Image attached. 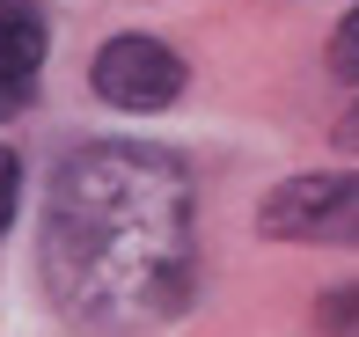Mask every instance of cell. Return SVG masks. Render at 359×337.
I'll list each match as a JSON object with an SVG mask.
<instances>
[{"label": "cell", "instance_id": "cell-1", "mask_svg": "<svg viewBox=\"0 0 359 337\" xmlns=\"http://www.w3.org/2000/svg\"><path fill=\"white\" fill-rule=\"evenodd\" d=\"M37 271L67 323L147 330L198 294V198L169 147L88 139L59 154L37 220Z\"/></svg>", "mask_w": 359, "mask_h": 337}, {"label": "cell", "instance_id": "cell-2", "mask_svg": "<svg viewBox=\"0 0 359 337\" xmlns=\"http://www.w3.org/2000/svg\"><path fill=\"white\" fill-rule=\"evenodd\" d=\"M88 81H95V95H103L110 110L154 118V110H169L176 95H184V59L161 37H147V29H125V37H110L103 52H95Z\"/></svg>", "mask_w": 359, "mask_h": 337}, {"label": "cell", "instance_id": "cell-3", "mask_svg": "<svg viewBox=\"0 0 359 337\" xmlns=\"http://www.w3.org/2000/svg\"><path fill=\"white\" fill-rule=\"evenodd\" d=\"M352 213H359L352 176H286V184L264 198L257 228H264L271 242H345Z\"/></svg>", "mask_w": 359, "mask_h": 337}, {"label": "cell", "instance_id": "cell-4", "mask_svg": "<svg viewBox=\"0 0 359 337\" xmlns=\"http://www.w3.org/2000/svg\"><path fill=\"white\" fill-rule=\"evenodd\" d=\"M44 52H52V22L44 0H0V125L37 95Z\"/></svg>", "mask_w": 359, "mask_h": 337}, {"label": "cell", "instance_id": "cell-5", "mask_svg": "<svg viewBox=\"0 0 359 337\" xmlns=\"http://www.w3.org/2000/svg\"><path fill=\"white\" fill-rule=\"evenodd\" d=\"M15 213H22V154H15V147H0V242H8Z\"/></svg>", "mask_w": 359, "mask_h": 337}, {"label": "cell", "instance_id": "cell-6", "mask_svg": "<svg viewBox=\"0 0 359 337\" xmlns=\"http://www.w3.org/2000/svg\"><path fill=\"white\" fill-rule=\"evenodd\" d=\"M352 59H359V29H352V15H345V22H337V37H330V74H337V81H345L352 88Z\"/></svg>", "mask_w": 359, "mask_h": 337}, {"label": "cell", "instance_id": "cell-7", "mask_svg": "<svg viewBox=\"0 0 359 337\" xmlns=\"http://www.w3.org/2000/svg\"><path fill=\"white\" fill-rule=\"evenodd\" d=\"M330 330H337V337L352 330V294H330Z\"/></svg>", "mask_w": 359, "mask_h": 337}]
</instances>
